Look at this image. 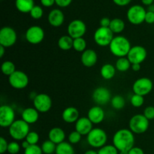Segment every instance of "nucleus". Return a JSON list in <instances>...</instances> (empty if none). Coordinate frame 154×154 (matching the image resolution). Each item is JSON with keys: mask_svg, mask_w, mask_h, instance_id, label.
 Segmentation results:
<instances>
[{"mask_svg": "<svg viewBox=\"0 0 154 154\" xmlns=\"http://www.w3.org/2000/svg\"><path fill=\"white\" fill-rule=\"evenodd\" d=\"M135 144L134 133L127 129H121L115 132L113 137V145L120 151H129Z\"/></svg>", "mask_w": 154, "mask_h": 154, "instance_id": "1", "label": "nucleus"}, {"mask_svg": "<svg viewBox=\"0 0 154 154\" xmlns=\"http://www.w3.org/2000/svg\"><path fill=\"white\" fill-rule=\"evenodd\" d=\"M131 48L132 46L129 39L122 35L114 36L109 45L111 54L119 58L127 57Z\"/></svg>", "mask_w": 154, "mask_h": 154, "instance_id": "2", "label": "nucleus"}, {"mask_svg": "<svg viewBox=\"0 0 154 154\" xmlns=\"http://www.w3.org/2000/svg\"><path fill=\"white\" fill-rule=\"evenodd\" d=\"M29 132V124L26 123L22 119L15 120L8 128L9 135L15 141L25 139Z\"/></svg>", "mask_w": 154, "mask_h": 154, "instance_id": "3", "label": "nucleus"}, {"mask_svg": "<svg viewBox=\"0 0 154 154\" xmlns=\"http://www.w3.org/2000/svg\"><path fill=\"white\" fill-rule=\"evenodd\" d=\"M87 143L93 148H101L106 145L108 136L105 130L100 128H95L87 135Z\"/></svg>", "mask_w": 154, "mask_h": 154, "instance_id": "4", "label": "nucleus"}, {"mask_svg": "<svg viewBox=\"0 0 154 154\" xmlns=\"http://www.w3.org/2000/svg\"><path fill=\"white\" fill-rule=\"evenodd\" d=\"M150 120H147L144 114H136L130 119L129 123V129L134 134H143L147 131Z\"/></svg>", "mask_w": 154, "mask_h": 154, "instance_id": "5", "label": "nucleus"}, {"mask_svg": "<svg viewBox=\"0 0 154 154\" xmlns=\"http://www.w3.org/2000/svg\"><path fill=\"white\" fill-rule=\"evenodd\" d=\"M146 10L143 6L135 5L129 8L126 13V17L130 23L133 25H140L145 20Z\"/></svg>", "mask_w": 154, "mask_h": 154, "instance_id": "6", "label": "nucleus"}, {"mask_svg": "<svg viewBox=\"0 0 154 154\" xmlns=\"http://www.w3.org/2000/svg\"><path fill=\"white\" fill-rule=\"evenodd\" d=\"M114 38V33L110 28L102 26L99 27L96 30L93 35L94 42L101 47L109 46Z\"/></svg>", "mask_w": 154, "mask_h": 154, "instance_id": "7", "label": "nucleus"}, {"mask_svg": "<svg viewBox=\"0 0 154 154\" xmlns=\"http://www.w3.org/2000/svg\"><path fill=\"white\" fill-rule=\"evenodd\" d=\"M153 81L148 78H141L134 82L132 85L134 94L140 96H147L153 90Z\"/></svg>", "mask_w": 154, "mask_h": 154, "instance_id": "8", "label": "nucleus"}, {"mask_svg": "<svg viewBox=\"0 0 154 154\" xmlns=\"http://www.w3.org/2000/svg\"><path fill=\"white\" fill-rule=\"evenodd\" d=\"M17 35L13 28L10 26H4L0 30V45L5 48L13 46L17 42Z\"/></svg>", "mask_w": 154, "mask_h": 154, "instance_id": "9", "label": "nucleus"}, {"mask_svg": "<svg viewBox=\"0 0 154 154\" xmlns=\"http://www.w3.org/2000/svg\"><path fill=\"white\" fill-rule=\"evenodd\" d=\"M8 82L13 88L22 90L28 86L29 78L25 72L16 70L11 76L8 77Z\"/></svg>", "mask_w": 154, "mask_h": 154, "instance_id": "10", "label": "nucleus"}, {"mask_svg": "<svg viewBox=\"0 0 154 154\" xmlns=\"http://www.w3.org/2000/svg\"><path fill=\"white\" fill-rule=\"evenodd\" d=\"M15 121V112L12 107L3 105L0 107V126L2 128H9Z\"/></svg>", "mask_w": 154, "mask_h": 154, "instance_id": "11", "label": "nucleus"}, {"mask_svg": "<svg viewBox=\"0 0 154 154\" xmlns=\"http://www.w3.org/2000/svg\"><path fill=\"white\" fill-rule=\"evenodd\" d=\"M33 106L40 113H46L52 107V99L46 93H40L35 96L33 99Z\"/></svg>", "mask_w": 154, "mask_h": 154, "instance_id": "12", "label": "nucleus"}, {"mask_svg": "<svg viewBox=\"0 0 154 154\" xmlns=\"http://www.w3.org/2000/svg\"><path fill=\"white\" fill-rule=\"evenodd\" d=\"M45 31L39 26H32L27 29L25 37L27 42L32 45H38L45 38Z\"/></svg>", "mask_w": 154, "mask_h": 154, "instance_id": "13", "label": "nucleus"}, {"mask_svg": "<svg viewBox=\"0 0 154 154\" xmlns=\"http://www.w3.org/2000/svg\"><path fill=\"white\" fill-rule=\"evenodd\" d=\"M87 32V26L81 20H74L68 26V34L73 39L82 38Z\"/></svg>", "mask_w": 154, "mask_h": 154, "instance_id": "14", "label": "nucleus"}, {"mask_svg": "<svg viewBox=\"0 0 154 154\" xmlns=\"http://www.w3.org/2000/svg\"><path fill=\"white\" fill-rule=\"evenodd\" d=\"M147 56V52L144 47L135 45L131 48L126 57L132 64H141L146 60Z\"/></svg>", "mask_w": 154, "mask_h": 154, "instance_id": "15", "label": "nucleus"}, {"mask_svg": "<svg viewBox=\"0 0 154 154\" xmlns=\"http://www.w3.org/2000/svg\"><path fill=\"white\" fill-rule=\"evenodd\" d=\"M93 100L99 105H105L111 100V93L108 88L104 87L95 89L92 95Z\"/></svg>", "mask_w": 154, "mask_h": 154, "instance_id": "16", "label": "nucleus"}, {"mask_svg": "<svg viewBox=\"0 0 154 154\" xmlns=\"http://www.w3.org/2000/svg\"><path fill=\"white\" fill-rule=\"evenodd\" d=\"M93 124L88 117H80L75 123V131L81 135H87L93 129Z\"/></svg>", "mask_w": 154, "mask_h": 154, "instance_id": "17", "label": "nucleus"}, {"mask_svg": "<svg viewBox=\"0 0 154 154\" xmlns=\"http://www.w3.org/2000/svg\"><path fill=\"white\" fill-rule=\"evenodd\" d=\"M82 64L85 67L91 68L96 64L98 60V56L96 51L92 49H87L82 53L81 57Z\"/></svg>", "mask_w": 154, "mask_h": 154, "instance_id": "18", "label": "nucleus"}, {"mask_svg": "<svg viewBox=\"0 0 154 154\" xmlns=\"http://www.w3.org/2000/svg\"><path fill=\"white\" fill-rule=\"evenodd\" d=\"M48 20L50 25L54 27H59L64 23L65 16L60 9H53L50 11L48 17Z\"/></svg>", "mask_w": 154, "mask_h": 154, "instance_id": "19", "label": "nucleus"}, {"mask_svg": "<svg viewBox=\"0 0 154 154\" xmlns=\"http://www.w3.org/2000/svg\"><path fill=\"white\" fill-rule=\"evenodd\" d=\"M87 117L93 124H99L105 119V111L99 105L93 106L88 111Z\"/></svg>", "mask_w": 154, "mask_h": 154, "instance_id": "20", "label": "nucleus"}, {"mask_svg": "<svg viewBox=\"0 0 154 154\" xmlns=\"http://www.w3.org/2000/svg\"><path fill=\"white\" fill-rule=\"evenodd\" d=\"M79 111L75 107H68L62 114V118L66 123H73L78 121L79 117Z\"/></svg>", "mask_w": 154, "mask_h": 154, "instance_id": "21", "label": "nucleus"}, {"mask_svg": "<svg viewBox=\"0 0 154 154\" xmlns=\"http://www.w3.org/2000/svg\"><path fill=\"white\" fill-rule=\"evenodd\" d=\"M22 120L28 124L36 123L39 118V112L35 108H26L21 114Z\"/></svg>", "mask_w": 154, "mask_h": 154, "instance_id": "22", "label": "nucleus"}, {"mask_svg": "<svg viewBox=\"0 0 154 154\" xmlns=\"http://www.w3.org/2000/svg\"><path fill=\"white\" fill-rule=\"evenodd\" d=\"M48 138H49V140H51L57 145L64 141L66 138V133L61 128L54 127L50 130L48 133Z\"/></svg>", "mask_w": 154, "mask_h": 154, "instance_id": "23", "label": "nucleus"}, {"mask_svg": "<svg viewBox=\"0 0 154 154\" xmlns=\"http://www.w3.org/2000/svg\"><path fill=\"white\" fill-rule=\"evenodd\" d=\"M34 6V0H15V7L21 13H30Z\"/></svg>", "mask_w": 154, "mask_h": 154, "instance_id": "24", "label": "nucleus"}, {"mask_svg": "<svg viewBox=\"0 0 154 154\" xmlns=\"http://www.w3.org/2000/svg\"><path fill=\"white\" fill-rule=\"evenodd\" d=\"M100 74L102 78L105 80H111L116 74V68L110 63H107L101 68Z\"/></svg>", "mask_w": 154, "mask_h": 154, "instance_id": "25", "label": "nucleus"}, {"mask_svg": "<svg viewBox=\"0 0 154 154\" xmlns=\"http://www.w3.org/2000/svg\"><path fill=\"white\" fill-rule=\"evenodd\" d=\"M74 39L68 35H63L58 40V47L63 51H69L73 48Z\"/></svg>", "mask_w": 154, "mask_h": 154, "instance_id": "26", "label": "nucleus"}, {"mask_svg": "<svg viewBox=\"0 0 154 154\" xmlns=\"http://www.w3.org/2000/svg\"><path fill=\"white\" fill-rule=\"evenodd\" d=\"M109 28L114 34L121 33L125 29L124 21L120 18H114V19L111 20Z\"/></svg>", "mask_w": 154, "mask_h": 154, "instance_id": "27", "label": "nucleus"}, {"mask_svg": "<svg viewBox=\"0 0 154 154\" xmlns=\"http://www.w3.org/2000/svg\"><path fill=\"white\" fill-rule=\"evenodd\" d=\"M56 154H75V150L72 144L69 142H63L57 144L56 149Z\"/></svg>", "mask_w": 154, "mask_h": 154, "instance_id": "28", "label": "nucleus"}, {"mask_svg": "<svg viewBox=\"0 0 154 154\" xmlns=\"http://www.w3.org/2000/svg\"><path fill=\"white\" fill-rule=\"evenodd\" d=\"M132 66V63H130L127 57H121L117 60L115 64V68L119 72H125L129 70Z\"/></svg>", "mask_w": 154, "mask_h": 154, "instance_id": "29", "label": "nucleus"}, {"mask_svg": "<svg viewBox=\"0 0 154 154\" xmlns=\"http://www.w3.org/2000/svg\"><path fill=\"white\" fill-rule=\"evenodd\" d=\"M111 106L113 108L116 110H121L123 109L126 105V101L124 98L120 95H116L114 97H112L111 100Z\"/></svg>", "mask_w": 154, "mask_h": 154, "instance_id": "30", "label": "nucleus"}, {"mask_svg": "<svg viewBox=\"0 0 154 154\" xmlns=\"http://www.w3.org/2000/svg\"><path fill=\"white\" fill-rule=\"evenodd\" d=\"M2 72L6 76H11L14 72L16 71V67H15L14 63H12L11 61H5L2 63L1 66Z\"/></svg>", "mask_w": 154, "mask_h": 154, "instance_id": "31", "label": "nucleus"}, {"mask_svg": "<svg viewBox=\"0 0 154 154\" xmlns=\"http://www.w3.org/2000/svg\"><path fill=\"white\" fill-rule=\"evenodd\" d=\"M42 150L45 154H53L56 152L57 144H54L51 140H47L42 143Z\"/></svg>", "mask_w": 154, "mask_h": 154, "instance_id": "32", "label": "nucleus"}, {"mask_svg": "<svg viewBox=\"0 0 154 154\" xmlns=\"http://www.w3.org/2000/svg\"><path fill=\"white\" fill-rule=\"evenodd\" d=\"M87 48V42L84 38H78L74 39L73 42V49L78 52L83 53L85 51Z\"/></svg>", "mask_w": 154, "mask_h": 154, "instance_id": "33", "label": "nucleus"}, {"mask_svg": "<svg viewBox=\"0 0 154 154\" xmlns=\"http://www.w3.org/2000/svg\"><path fill=\"white\" fill-rule=\"evenodd\" d=\"M98 154H119V151L113 144H106L99 149Z\"/></svg>", "mask_w": 154, "mask_h": 154, "instance_id": "34", "label": "nucleus"}, {"mask_svg": "<svg viewBox=\"0 0 154 154\" xmlns=\"http://www.w3.org/2000/svg\"><path fill=\"white\" fill-rule=\"evenodd\" d=\"M130 102L132 106L135 107V108H140L144 105V96H140V95L134 94L131 97Z\"/></svg>", "mask_w": 154, "mask_h": 154, "instance_id": "35", "label": "nucleus"}, {"mask_svg": "<svg viewBox=\"0 0 154 154\" xmlns=\"http://www.w3.org/2000/svg\"><path fill=\"white\" fill-rule=\"evenodd\" d=\"M30 16L35 20H39L42 17L44 14L43 8L39 5H35L30 11Z\"/></svg>", "mask_w": 154, "mask_h": 154, "instance_id": "36", "label": "nucleus"}, {"mask_svg": "<svg viewBox=\"0 0 154 154\" xmlns=\"http://www.w3.org/2000/svg\"><path fill=\"white\" fill-rule=\"evenodd\" d=\"M26 141L30 144V145H35L37 144L39 141V135L36 132H29L25 138Z\"/></svg>", "mask_w": 154, "mask_h": 154, "instance_id": "37", "label": "nucleus"}, {"mask_svg": "<svg viewBox=\"0 0 154 154\" xmlns=\"http://www.w3.org/2000/svg\"><path fill=\"white\" fill-rule=\"evenodd\" d=\"M81 137H82V135L79 132H78L77 131H73L69 134L68 138H69V141L70 144H76L81 141Z\"/></svg>", "mask_w": 154, "mask_h": 154, "instance_id": "38", "label": "nucleus"}, {"mask_svg": "<svg viewBox=\"0 0 154 154\" xmlns=\"http://www.w3.org/2000/svg\"><path fill=\"white\" fill-rule=\"evenodd\" d=\"M20 145L17 141H11L8 143V153L10 154H17L20 150Z\"/></svg>", "mask_w": 154, "mask_h": 154, "instance_id": "39", "label": "nucleus"}, {"mask_svg": "<svg viewBox=\"0 0 154 154\" xmlns=\"http://www.w3.org/2000/svg\"><path fill=\"white\" fill-rule=\"evenodd\" d=\"M24 154H43L42 147L37 144L30 145L28 148L24 150Z\"/></svg>", "mask_w": 154, "mask_h": 154, "instance_id": "40", "label": "nucleus"}, {"mask_svg": "<svg viewBox=\"0 0 154 154\" xmlns=\"http://www.w3.org/2000/svg\"><path fill=\"white\" fill-rule=\"evenodd\" d=\"M144 117L149 120H152L154 119V107L153 106H147L144 110Z\"/></svg>", "mask_w": 154, "mask_h": 154, "instance_id": "41", "label": "nucleus"}, {"mask_svg": "<svg viewBox=\"0 0 154 154\" xmlns=\"http://www.w3.org/2000/svg\"><path fill=\"white\" fill-rule=\"evenodd\" d=\"M8 143L4 137H0V153L3 154L8 151Z\"/></svg>", "mask_w": 154, "mask_h": 154, "instance_id": "42", "label": "nucleus"}, {"mask_svg": "<svg viewBox=\"0 0 154 154\" xmlns=\"http://www.w3.org/2000/svg\"><path fill=\"white\" fill-rule=\"evenodd\" d=\"M72 0H55V3L57 6L60 8H66L70 5Z\"/></svg>", "mask_w": 154, "mask_h": 154, "instance_id": "43", "label": "nucleus"}, {"mask_svg": "<svg viewBox=\"0 0 154 154\" xmlns=\"http://www.w3.org/2000/svg\"><path fill=\"white\" fill-rule=\"evenodd\" d=\"M144 22H146L148 24L154 23V12L153 11H147V13H146L145 20H144Z\"/></svg>", "mask_w": 154, "mask_h": 154, "instance_id": "44", "label": "nucleus"}, {"mask_svg": "<svg viewBox=\"0 0 154 154\" xmlns=\"http://www.w3.org/2000/svg\"><path fill=\"white\" fill-rule=\"evenodd\" d=\"M111 20H110L108 17H103L100 20V26L106 27L109 28L110 24H111Z\"/></svg>", "mask_w": 154, "mask_h": 154, "instance_id": "45", "label": "nucleus"}, {"mask_svg": "<svg viewBox=\"0 0 154 154\" xmlns=\"http://www.w3.org/2000/svg\"><path fill=\"white\" fill-rule=\"evenodd\" d=\"M114 3L117 5L123 7V6L128 5L132 2V0H112Z\"/></svg>", "mask_w": 154, "mask_h": 154, "instance_id": "46", "label": "nucleus"}, {"mask_svg": "<svg viewBox=\"0 0 154 154\" xmlns=\"http://www.w3.org/2000/svg\"><path fill=\"white\" fill-rule=\"evenodd\" d=\"M41 4L44 6V7L50 8L52 7L55 3V0H40Z\"/></svg>", "mask_w": 154, "mask_h": 154, "instance_id": "47", "label": "nucleus"}, {"mask_svg": "<svg viewBox=\"0 0 154 154\" xmlns=\"http://www.w3.org/2000/svg\"><path fill=\"white\" fill-rule=\"evenodd\" d=\"M129 154H144V152L141 147H133L129 151Z\"/></svg>", "mask_w": 154, "mask_h": 154, "instance_id": "48", "label": "nucleus"}, {"mask_svg": "<svg viewBox=\"0 0 154 154\" xmlns=\"http://www.w3.org/2000/svg\"><path fill=\"white\" fill-rule=\"evenodd\" d=\"M131 68L134 72H138L141 69V64H132Z\"/></svg>", "mask_w": 154, "mask_h": 154, "instance_id": "49", "label": "nucleus"}, {"mask_svg": "<svg viewBox=\"0 0 154 154\" xmlns=\"http://www.w3.org/2000/svg\"><path fill=\"white\" fill-rule=\"evenodd\" d=\"M154 0H141V2L143 5L147 6H150L151 5H153Z\"/></svg>", "mask_w": 154, "mask_h": 154, "instance_id": "50", "label": "nucleus"}, {"mask_svg": "<svg viewBox=\"0 0 154 154\" xmlns=\"http://www.w3.org/2000/svg\"><path fill=\"white\" fill-rule=\"evenodd\" d=\"M29 146H30V144H29V143L27 142V141H26V140L24 141H23L22 144H21V147H22L24 149V150H26V148H28V147H29Z\"/></svg>", "mask_w": 154, "mask_h": 154, "instance_id": "51", "label": "nucleus"}, {"mask_svg": "<svg viewBox=\"0 0 154 154\" xmlns=\"http://www.w3.org/2000/svg\"><path fill=\"white\" fill-rule=\"evenodd\" d=\"M5 52V48L2 46V45H0V57H1V58H2L3 56H4Z\"/></svg>", "mask_w": 154, "mask_h": 154, "instance_id": "52", "label": "nucleus"}, {"mask_svg": "<svg viewBox=\"0 0 154 154\" xmlns=\"http://www.w3.org/2000/svg\"><path fill=\"white\" fill-rule=\"evenodd\" d=\"M84 154H98V151H96L94 150H89L86 151Z\"/></svg>", "mask_w": 154, "mask_h": 154, "instance_id": "53", "label": "nucleus"}, {"mask_svg": "<svg viewBox=\"0 0 154 154\" xmlns=\"http://www.w3.org/2000/svg\"><path fill=\"white\" fill-rule=\"evenodd\" d=\"M119 154H129V151H120Z\"/></svg>", "mask_w": 154, "mask_h": 154, "instance_id": "54", "label": "nucleus"}]
</instances>
